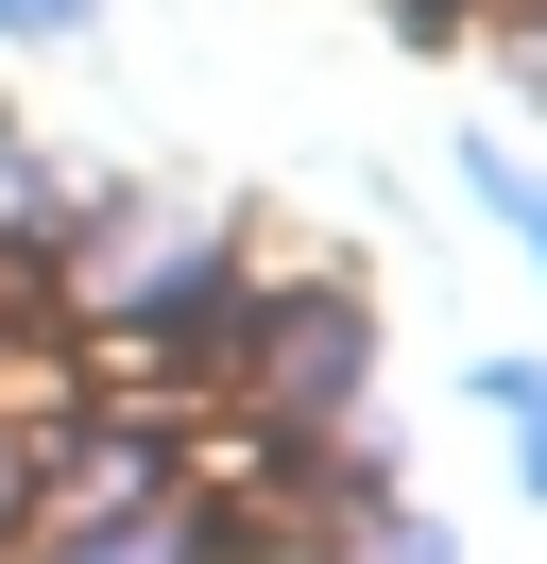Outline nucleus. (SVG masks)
Here are the masks:
<instances>
[{"label":"nucleus","mask_w":547,"mask_h":564,"mask_svg":"<svg viewBox=\"0 0 547 564\" xmlns=\"http://www.w3.org/2000/svg\"><path fill=\"white\" fill-rule=\"evenodd\" d=\"M34 564H171V513H86V530H52Z\"/></svg>","instance_id":"7ed1b4c3"},{"label":"nucleus","mask_w":547,"mask_h":564,"mask_svg":"<svg viewBox=\"0 0 547 564\" xmlns=\"http://www.w3.org/2000/svg\"><path fill=\"white\" fill-rule=\"evenodd\" d=\"M0 35H86V0H0Z\"/></svg>","instance_id":"0eeeda50"},{"label":"nucleus","mask_w":547,"mask_h":564,"mask_svg":"<svg viewBox=\"0 0 547 564\" xmlns=\"http://www.w3.org/2000/svg\"><path fill=\"white\" fill-rule=\"evenodd\" d=\"M103 325H120L154 377H223V359L257 343V274H239V257H171V274H137Z\"/></svg>","instance_id":"f03ea898"},{"label":"nucleus","mask_w":547,"mask_h":564,"mask_svg":"<svg viewBox=\"0 0 547 564\" xmlns=\"http://www.w3.org/2000/svg\"><path fill=\"white\" fill-rule=\"evenodd\" d=\"M239 359L274 377V427H342L360 377H376V325H360V291H257V343Z\"/></svg>","instance_id":"f257e3e1"},{"label":"nucleus","mask_w":547,"mask_h":564,"mask_svg":"<svg viewBox=\"0 0 547 564\" xmlns=\"http://www.w3.org/2000/svg\"><path fill=\"white\" fill-rule=\"evenodd\" d=\"M325 564H462V547H444V513H360Z\"/></svg>","instance_id":"20e7f679"},{"label":"nucleus","mask_w":547,"mask_h":564,"mask_svg":"<svg viewBox=\"0 0 547 564\" xmlns=\"http://www.w3.org/2000/svg\"><path fill=\"white\" fill-rule=\"evenodd\" d=\"M513 223H530V257H547V188H530V206H513Z\"/></svg>","instance_id":"6e6552de"},{"label":"nucleus","mask_w":547,"mask_h":564,"mask_svg":"<svg viewBox=\"0 0 547 564\" xmlns=\"http://www.w3.org/2000/svg\"><path fill=\"white\" fill-rule=\"evenodd\" d=\"M34 223H52V154L0 138V240H34Z\"/></svg>","instance_id":"39448f33"},{"label":"nucleus","mask_w":547,"mask_h":564,"mask_svg":"<svg viewBox=\"0 0 547 564\" xmlns=\"http://www.w3.org/2000/svg\"><path fill=\"white\" fill-rule=\"evenodd\" d=\"M479 393H496V411L530 427V445H513V462H530V496H547V377H530V359H496V377H479Z\"/></svg>","instance_id":"423d86ee"}]
</instances>
